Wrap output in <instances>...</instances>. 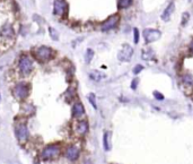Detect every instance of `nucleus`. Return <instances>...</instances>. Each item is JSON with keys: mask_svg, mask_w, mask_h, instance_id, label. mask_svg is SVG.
I'll return each instance as SVG.
<instances>
[{"mask_svg": "<svg viewBox=\"0 0 193 164\" xmlns=\"http://www.w3.org/2000/svg\"><path fill=\"white\" fill-rule=\"evenodd\" d=\"M32 54L38 62L44 63V62H48V61H50L56 57V51L50 46L41 45V46L36 48L35 50H33Z\"/></svg>", "mask_w": 193, "mask_h": 164, "instance_id": "1", "label": "nucleus"}, {"mask_svg": "<svg viewBox=\"0 0 193 164\" xmlns=\"http://www.w3.org/2000/svg\"><path fill=\"white\" fill-rule=\"evenodd\" d=\"M31 92V85L26 82H19L17 83L13 88V95L16 100L18 101H24L26 100L29 95Z\"/></svg>", "mask_w": 193, "mask_h": 164, "instance_id": "2", "label": "nucleus"}, {"mask_svg": "<svg viewBox=\"0 0 193 164\" xmlns=\"http://www.w3.org/2000/svg\"><path fill=\"white\" fill-rule=\"evenodd\" d=\"M61 154V146L60 144H50L48 146H45L41 152V158L42 160H53L60 156Z\"/></svg>", "mask_w": 193, "mask_h": 164, "instance_id": "3", "label": "nucleus"}, {"mask_svg": "<svg viewBox=\"0 0 193 164\" xmlns=\"http://www.w3.org/2000/svg\"><path fill=\"white\" fill-rule=\"evenodd\" d=\"M18 68H19V73L21 76L26 77L28 76L32 70H33V61L29 58L27 54H21L19 60H18Z\"/></svg>", "mask_w": 193, "mask_h": 164, "instance_id": "4", "label": "nucleus"}, {"mask_svg": "<svg viewBox=\"0 0 193 164\" xmlns=\"http://www.w3.org/2000/svg\"><path fill=\"white\" fill-rule=\"evenodd\" d=\"M69 5L66 0H54L53 1V15L59 17H68Z\"/></svg>", "mask_w": 193, "mask_h": 164, "instance_id": "5", "label": "nucleus"}, {"mask_svg": "<svg viewBox=\"0 0 193 164\" xmlns=\"http://www.w3.org/2000/svg\"><path fill=\"white\" fill-rule=\"evenodd\" d=\"M119 23H120V15L119 14L111 15L108 18H106L104 22L100 24V31L108 32V31L114 30L115 27L119 25Z\"/></svg>", "mask_w": 193, "mask_h": 164, "instance_id": "6", "label": "nucleus"}, {"mask_svg": "<svg viewBox=\"0 0 193 164\" xmlns=\"http://www.w3.org/2000/svg\"><path fill=\"white\" fill-rule=\"evenodd\" d=\"M15 136H16V138L19 142H26L28 139L29 136V130L27 125L23 123V122L16 125V127H15Z\"/></svg>", "mask_w": 193, "mask_h": 164, "instance_id": "7", "label": "nucleus"}, {"mask_svg": "<svg viewBox=\"0 0 193 164\" xmlns=\"http://www.w3.org/2000/svg\"><path fill=\"white\" fill-rule=\"evenodd\" d=\"M142 36L145 39V42L147 44H149V43L158 41L162 36V33H160V31L156 30V29H146L142 32Z\"/></svg>", "mask_w": 193, "mask_h": 164, "instance_id": "8", "label": "nucleus"}, {"mask_svg": "<svg viewBox=\"0 0 193 164\" xmlns=\"http://www.w3.org/2000/svg\"><path fill=\"white\" fill-rule=\"evenodd\" d=\"M133 56V48L130 44H123L121 50L118 53V59L122 62H129Z\"/></svg>", "mask_w": 193, "mask_h": 164, "instance_id": "9", "label": "nucleus"}, {"mask_svg": "<svg viewBox=\"0 0 193 164\" xmlns=\"http://www.w3.org/2000/svg\"><path fill=\"white\" fill-rule=\"evenodd\" d=\"M64 155H66V157H67L69 161L75 162V161H77L79 158V156H80V149H79L77 146H75V145H70V146L67 147Z\"/></svg>", "mask_w": 193, "mask_h": 164, "instance_id": "10", "label": "nucleus"}, {"mask_svg": "<svg viewBox=\"0 0 193 164\" xmlns=\"http://www.w3.org/2000/svg\"><path fill=\"white\" fill-rule=\"evenodd\" d=\"M89 130V125L87 122V120H79L75 125V131L79 135V136H84L88 133Z\"/></svg>", "mask_w": 193, "mask_h": 164, "instance_id": "11", "label": "nucleus"}, {"mask_svg": "<svg viewBox=\"0 0 193 164\" xmlns=\"http://www.w3.org/2000/svg\"><path fill=\"white\" fill-rule=\"evenodd\" d=\"M14 34H15L14 27H13V25L9 24V23L2 25V26L0 27V36L4 37V39H11V37L14 36Z\"/></svg>", "mask_w": 193, "mask_h": 164, "instance_id": "12", "label": "nucleus"}, {"mask_svg": "<svg viewBox=\"0 0 193 164\" xmlns=\"http://www.w3.org/2000/svg\"><path fill=\"white\" fill-rule=\"evenodd\" d=\"M85 114V108L81 102L76 101L72 105V118H81Z\"/></svg>", "mask_w": 193, "mask_h": 164, "instance_id": "13", "label": "nucleus"}, {"mask_svg": "<svg viewBox=\"0 0 193 164\" xmlns=\"http://www.w3.org/2000/svg\"><path fill=\"white\" fill-rule=\"evenodd\" d=\"M174 9H175V2H174V1H171L169 5L165 8V10L163 11V14H162V19H163L164 22H168V21L171 19V16H172V14L174 13Z\"/></svg>", "mask_w": 193, "mask_h": 164, "instance_id": "14", "label": "nucleus"}, {"mask_svg": "<svg viewBox=\"0 0 193 164\" xmlns=\"http://www.w3.org/2000/svg\"><path fill=\"white\" fill-rule=\"evenodd\" d=\"M181 82L183 83V85H185L187 87H192L193 86V76L190 73H184L181 76Z\"/></svg>", "mask_w": 193, "mask_h": 164, "instance_id": "15", "label": "nucleus"}, {"mask_svg": "<svg viewBox=\"0 0 193 164\" xmlns=\"http://www.w3.org/2000/svg\"><path fill=\"white\" fill-rule=\"evenodd\" d=\"M141 57H142L143 60L150 61V60L155 59V52L151 48H145L142 50V53H141Z\"/></svg>", "mask_w": 193, "mask_h": 164, "instance_id": "16", "label": "nucleus"}, {"mask_svg": "<svg viewBox=\"0 0 193 164\" xmlns=\"http://www.w3.org/2000/svg\"><path fill=\"white\" fill-rule=\"evenodd\" d=\"M88 76H89V78L92 81H94V82H100L103 78H105V74L100 73L98 70H92V71H89Z\"/></svg>", "mask_w": 193, "mask_h": 164, "instance_id": "17", "label": "nucleus"}, {"mask_svg": "<svg viewBox=\"0 0 193 164\" xmlns=\"http://www.w3.org/2000/svg\"><path fill=\"white\" fill-rule=\"evenodd\" d=\"M21 112H24L26 116H32L35 112V106L29 103H24L21 104Z\"/></svg>", "mask_w": 193, "mask_h": 164, "instance_id": "18", "label": "nucleus"}, {"mask_svg": "<svg viewBox=\"0 0 193 164\" xmlns=\"http://www.w3.org/2000/svg\"><path fill=\"white\" fill-rule=\"evenodd\" d=\"M75 96H76V90H75L72 86H70V87L67 90V92L64 93V97H66L67 102H70V101H72V100L75 98Z\"/></svg>", "mask_w": 193, "mask_h": 164, "instance_id": "19", "label": "nucleus"}, {"mask_svg": "<svg viewBox=\"0 0 193 164\" xmlns=\"http://www.w3.org/2000/svg\"><path fill=\"white\" fill-rule=\"evenodd\" d=\"M133 0H118V8L119 9H128L132 6Z\"/></svg>", "mask_w": 193, "mask_h": 164, "instance_id": "20", "label": "nucleus"}, {"mask_svg": "<svg viewBox=\"0 0 193 164\" xmlns=\"http://www.w3.org/2000/svg\"><path fill=\"white\" fill-rule=\"evenodd\" d=\"M103 146H104V149L105 150H110V134L108 133H105L103 135Z\"/></svg>", "mask_w": 193, "mask_h": 164, "instance_id": "21", "label": "nucleus"}, {"mask_svg": "<svg viewBox=\"0 0 193 164\" xmlns=\"http://www.w3.org/2000/svg\"><path fill=\"white\" fill-rule=\"evenodd\" d=\"M93 58H94V51L92 49H87V50H86V54H85L86 63H90V61L93 60Z\"/></svg>", "mask_w": 193, "mask_h": 164, "instance_id": "22", "label": "nucleus"}, {"mask_svg": "<svg viewBox=\"0 0 193 164\" xmlns=\"http://www.w3.org/2000/svg\"><path fill=\"white\" fill-rule=\"evenodd\" d=\"M49 33H50V36L52 40H54V41H58V40H59V33H58V31L56 30V29L49 27Z\"/></svg>", "mask_w": 193, "mask_h": 164, "instance_id": "23", "label": "nucleus"}, {"mask_svg": "<svg viewBox=\"0 0 193 164\" xmlns=\"http://www.w3.org/2000/svg\"><path fill=\"white\" fill-rule=\"evenodd\" d=\"M88 101H89V103L92 104V106L96 110V109H97V104H96V96H95L94 93H90V94L88 95Z\"/></svg>", "mask_w": 193, "mask_h": 164, "instance_id": "24", "label": "nucleus"}, {"mask_svg": "<svg viewBox=\"0 0 193 164\" xmlns=\"http://www.w3.org/2000/svg\"><path fill=\"white\" fill-rule=\"evenodd\" d=\"M189 21H190V14L187 13V11H185L184 14H183V16H182V21H181V25L184 27V26H186L187 25V23H189Z\"/></svg>", "mask_w": 193, "mask_h": 164, "instance_id": "25", "label": "nucleus"}, {"mask_svg": "<svg viewBox=\"0 0 193 164\" xmlns=\"http://www.w3.org/2000/svg\"><path fill=\"white\" fill-rule=\"evenodd\" d=\"M139 36H140L139 30H138L137 27H135V29H133V42H135L136 44L139 43Z\"/></svg>", "mask_w": 193, "mask_h": 164, "instance_id": "26", "label": "nucleus"}, {"mask_svg": "<svg viewBox=\"0 0 193 164\" xmlns=\"http://www.w3.org/2000/svg\"><path fill=\"white\" fill-rule=\"evenodd\" d=\"M142 70H143V66H142V65H136L132 71H133V74H135V75H138V74H140Z\"/></svg>", "mask_w": 193, "mask_h": 164, "instance_id": "27", "label": "nucleus"}, {"mask_svg": "<svg viewBox=\"0 0 193 164\" xmlns=\"http://www.w3.org/2000/svg\"><path fill=\"white\" fill-rule=\"evenodd\" d=\"M154 97L156 98V100H158V101H163L164 100V95L160 93V92H158V91H154Z\"/></svg>", "mask_w": 193, "mask_h": 164, "instance_id": "28", "label": "nucleus"}, {"mask_svg": "<svg viewBox=\"0 0 193 164\" xmlns=\"http://www.w3.org/2000/svg\"><path fill=\"white\" fill-rule=\"evenodd\" d=\"M138 83H139V79H138V78H133V79H132V82H131V88H132L133 91L137 90Z\"/></svg>", "mask_w": 193, "mask_h": 164, "instance_id": "29", "label": "nucleus"}, {"mask_svg": "<svg viewBox=\"0 0 193 164\" xmlns=\"http://www.w3.org/2000/svg\"><path fill=\"white\" fill-rule=\"evenodd\" d=\"M189 50H190L191 53H193V40L190 42V44H189Z\"/></svg>", "mask_w": 193, "mask_h": 164, "instance_id": "30", "label": "nucleus"}]
</instances>
